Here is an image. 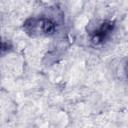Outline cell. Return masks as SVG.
<instances>
[{
  "label": "cell",
  "mask_w": 128,
  "mask_h": 128,
  "mask_svg": "<svg viewBox=\"0 0 128 128\" xmlns=\"http://www.w3.org/2000/svg\"><path fill=\"white\" fill-rule=\"evenodd\" d=\"M23 30L30 37L50 36L55 33L56 24L50 18L32 17L24 22Z\"/></svg>",
  "instance_id": "6da1fadb"
},
{
  "label": "cell",
  "mask_w": 128,
  "mask_h": 128,
  "mask_svg": "<svg viewBox=\"0 0 128 128\" xmlns=\"http://www.w3.org/2000/svg\"><path fill=\"white\" fill-rule=\"evenodd\" d=\"M114 22L112 21H104L99 26H97L95 29H93L89 33L90 41L94 45H100L110 36L112 31L114 30Z\"/></svg>",
  "instance_id": "7a4b0ae2"
},
{
  "label": "cell",
  "mask_w": 128,
  "mask_h": 128,
  "mask_svg": "<svg viewBox=\"0 0 128 128\" xmlns=\"http://www.w3.org/2000/svg\"><path fill=\"white\" fill-rule=\"evenodd\" d=\"M125 74H126V76H127V78H128V62H127L126 65H125Z\"/></svg>",
  "instance_id": "3957f363"
}]
</instances>
